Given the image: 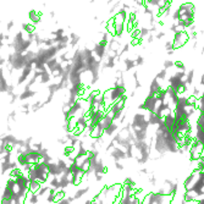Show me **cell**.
I'll return each instance as SVG.
<instances>
[{"label":"cell","mask_w":204,"mask_h":204,"mask_svg":"<svg viewBox=\"0 0 204 204\" xmlns=\"http://www.w3.org/2000/svg\"><path fill=\"white\" fill-rule=\"evenodd\" d=\"M200 83H202V84L204 86V73L202 75V78H200Z\"/></svg>","instance_id":"cell-15"},{"label":"cell","mask_w":204,"mask_h":204,"mask_svg":"<svg viewBox=\"0 0 204 204\" xmlns=\"http://www.w3.org/2000/svg\"><path fill=\"white\" fill-rule=\"evenodd\" d=\"M161 81L160 80H158V78H154L153 81H152V83H150V87H149V93L152 94H156L158 92H160L161 90Z\"/></svg>","instance_id":"cell-4"},{"label":"cell","mask_w":204,"mask_h":204,"mask_svg":"<svg viewBox=\"0 0 204 204\" xmlns=\"http://www.w3.org/2000/svg\"><path fill=\"white\" fill-rule=\"evenodd\" d=\"M163 120H164V123H165V126L167 127V128H171V127L176 123V120H175V117H174V115H172V112H171L170 115L165 116Z\"/></svg>","instance_id":"cell-5"},{"label":"cell","mask_w":204,"mask_h":204,"mask_svg":"<svg viewBox=\"0 0 204 204\" xmlns=\"http://www.w3.org/2000/svg\"><path fill=\"white\" fill-rule=\"evenodd\" d=\"M134 3L137 4V6H142V5H144V0H134Z\"/></svg>","instance_id":"cell-13"},{"label":"cell","mask_w":204,"mask_h":204,"mask_svg":"<svg viewBox=\"0 0 204 204\" xmlns=\"http://www.w3.org/2000/svg\"><path fill=\"white\" fill-rule=\"evenodd\" d=\"M165 49L166 50H175L174 49V43H172V40H166V43H165Z\"/></svg>","instance_id":"cell-9"},{"label":"cell","mask_w":204,"mask_h":204,"mask_svg":"<svg viewBox=\"0 0 204 204\" xmlns=\"http://www.w3.org/2000/svg\"><path fill=\"white\" fill-rule=\"evenodd\" d=\"M166 51H167V55H172L175 53V50H166Z\"/></svg>","instance_id":"cell-14"},{"label":"cell","mask_w":204,"mask_h":204,"mask_svg":"<svg viewBox=\"0 0 204 204\" xmlns=\"http://www.w3.org/2000/svg\"><path fill=\"white\" fill-rule=\"evenodd\" d=\"M166 75H167V70H166V69H163V70H160V71L156 73V77L155 78H158L160 81H165Z\"/></svg>","instance_id":"cell-7"},{"label":"cell","mask_w":204,"mask_h":204,"mask_svg":"<svg viewBox=\"0 0 204 204\" xmlns=\"http://www.w3.org/2000/svg\"><path fill=\"white\" fill-rule=\"evenodd\" d=\"M144 64V59H143V56H141V55H138L137 56V59H136V66H141V65H143Z\"/></svg>","instance_id":"cell-10"},{"label":"cell","mask_w":204,"mask_h":204,"mask_svg":"<svg viewBox=\"0 0 204 204\" xmlns=\"http://www.w3.org/2000/svg\"><path fill=\"white\" fill-rule=\"evenodd\" d=\"M178 12H180V15L186 14L188 16L194 17V15H196V7H194V5L191 4V3H185V4H182V5L178 7Z\"/></svg>","instance_id":"cell-3"},{"label":"cell","mask_w":204,"mask_h":204,"mask_svg":"<svg viewBox=\"0 0 204 204\" xmlns=\"http://www.w3.org/2000/svg\"><path fill=\"white\" fill-rule=\"evenodd\" d=\"M109 153H110V156L112 158L114 161H122V160H125L127 158L126 152H125L121 147H117V145H115Z\"/></svg>","instance_id":"cell-2"},{"label":"cell","mask_w":204,"mask_h":204,"mask_svg":"<svg viewBox=\"0 0 204 204\" xmlns=\"http://www.w3.org/2000/svg\"><path fill=\"white\" fill-rule=\"evenodd\" d=\"M163 37H165V33H164V32H158L156 36H155V38L156 39H161Z\"/></svg>","instance_id":"cell-12"},{"label":"cell","mask_w":204,"mask_h":204,"mask_svg":"<svg viewBox=\"0 0 204 204\" xmlns=\"http://www.w3.org/2000/svg\"><path fill=\"white\" fill-rule=\"evenodd\" d=\"M114 164H115V169L116 170H123V165L121 164V161H114Z\"/></svg>","instance_id":"cell-11"},{"label":"cell","mask_w":204,"mask_h":204,"mask_svg":"<svg viewBox=\"0 0 204 204\" xmlns=\"http://www.w3.org/2000/svg\"><path fill=\"white\" fill-rule=\"evenodd\" d=\"M189 40V36L188 33L185 32H176L174 33V39H172V43H174V49H181L183 45Z\"/></svg>","instance_id":"cell-1"},{"label":"cell","mask_w":204,"mask_h":204,"mask_svg":"<svg viewBox=\"0 0 204 204\" xmlns=\"http://www.w3.org/2000/svg\"><path fill=\"white\" fill-rule=\"evenodd\" d=\"M174 65H175V62L171 60H165L164 61V69H166V70H169V69H171V67H174Z\"/></svg>","instance_id":"cell-8"},{"label":"cell","mask_w":204,"mask_h":204,"mask_svg":"<svg viewBox=\"0 0 204 204\" xmlns=\"http://www.w3.org/2000/svg\"><path fill=\"white\" fill-rule=\"evenodd\" d=\"M40 186H42V183L39 181H37V180L31 181L29 182V191H31V192H38Z\"/></svg>","instance_id":"cell-6"}]
</instances>
